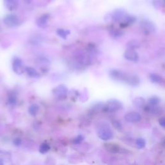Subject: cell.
Masks as SVG:
<instances>
[{"instance_id": "24", "label": "cell", "mask_w": 165, "mask_h": 165, "mask_svg": "<svg viewBox=\"0 0 165 165\" xmlns=\"http://www.w3.org/2000/svg\"><path fill=\"white\" fill-rule=\"evenodd\" d=\"M39 110V106L38 104H32L30 106L29 109H28V112L32 116H35V115H37L38 111Z\"/></svg>"}, {"instance_id": "20", "label": "cell", "mask_w": 165, "mask_h": 165, "mask_svg": "<svg viewBox=\"0 0 165 165\" xmlns=\"http://www.w3.org/2000/svg\"><path fill=\"white\" fill-rule=\"evenodd\" d=\"M109 34L112 38L118 39L123 36L124 32L120 29H118V28H112L109 31Z\"/></svg>"}, {"instance_id": "8", "label": "cell", "mask_w": 165, "mask_h": 165, "mask_svg": "<svg viewBox=\"0 0 165 165\" xmlns=\"http://www.w3.org/2000/svg\"><path fill=\"white\" fill-rule=\"evenodd\" d=\"M127 15L128 14L124 9H117L111 15V20L115 23H121Z\"/></svg>"}, {"instance_id": "1", "label": "cell", "mask_w": 165, "mask_h": 165, "mask_svg": "<svg viewBox=\"0 0 165 165\" xmlns=\"http://www.w3.org/2000/svg\"><path fill=\"white\" fill-rule=\"evenodd\" d=\"M130 74L118 69H112L109 71V76L112 80L126 83Z\"/></svg>"}, {"instance_id": "16", "label": "cell", "mask_w": 165, "mask_h": 165, "mask_svg": "<svg viewBox=\"0 0 165 165\" xmlns=\"http://www.w3.org/2000/svg\"><path fill=\"white\" fill-rule=\"evenodd\" d=\"M48 18L49 16L48 14H45V15H43L39 18H38L36 21H35V23H36L38 27L41 28H45L48 25Z\"/></svg>"}, {"instance_id": "11", "label": "cell", "mask_w": 165, "mask_h": 165, "mask_svg": "<svg viewBox=\"0 0 165 165\" xmlns=\"http://www.w3.org/2000/svg\"><path fill=\"white\" fill-rule=\"evenodd\" d=\"M124 57L126 60L132 62H138L139 59L138 53L135 50L131 49H127L125 52Z\"/></svg>"}, {"instance_id": "34", "label": "cell", "mask_w": 165, "mask_h": 165, "mask_svg": "<svg viewBox=\"0 0 165 165\" xmlns=\"http://www.w3.org/2000/svg\"><path fill=\"white\" fill-rule=\"evenodd\" d=\"M0 165H4L3 163V161L2 160H0Z\"/></svg>"}, {"instance_id": "19", "label": "cell", "mask_w": 165, "mask_h": 165, "mask_svg": "<svg viewBox=\"0 0 165 165\" xmlns=\"http://www.w3.org/2000/svg\"><path fill=\"white\" fill-rule=\"evenodd\" d=\"M133 104L138 109H144V107L146 106L145 100L142 97H137L134 98L133 100Z\"/></svg>"}, {"instance_id": "6", "label": "cell", "mask_w": 165, "mask_h": 165, "mask_svg": "<svg viewBox=\"0 0 165 165\" xmlns=\"http://www.w3.org/2000/svg\"><path fill=\"white\" fill-rule=\"evenodd\" d=\"M3 23L6 27L13 28L20 24V20L15 14H9L3 19Z\"/></svg>"}, {"instance_id": "27", "label": "cell", "mask_w": 165, "mask_h": 165, "mask_svg": "<svg viewBox=\"0 0 165 165\" xmlns=\"http://www.w3.org/2000/svg\"><path fill=\"white\" fill-rule=\"evenodd\" d=\"M8 103L10 105H15L17 103V96L15 93L12 92L8 97Z\"/></svg>"}, {"instance_id": "4", "label": "cell", "mask_w": 165, "mask_h": 165, "mask_svg": "<svg viewBox=\"0 0 165 165\" xmlns=\"http://www.w3.org/2000/svg\"><path fill=\"white\" fill-rule=\"evenodd\" d=\"M74 58L79 64L83 66H88L92 63V59L90 55L83 51H80L76 52Z\"/></svg>"}, {"instance_id": "15", "label": "cell", "mask_w": 165, "mask_h": 165, "mask_svg": "<svg viewBox=\"0 0 165 165\" xmlns=\"http://www.w3.org/2000/svg\"><path fill=\"white\" fill-rule=\"evenodd\" d=\"M144 110L149 113H151L153 115H159L162 112V110L159 106H150L149 105H146L144 107Z\"/></svg>"}, {"instance_id": "26", "label": "cell", "mask_w": 165, "mask_h": 165, "mask_svg": "<svg viewBox=\"0 0 165 165\" xmlns=\"http://www.w3.org/2000/svg\"><path fill=\"white\" fill-rule=\"evenodd\" d=\"M70 32L68 30L62 29V28H59L57 30V34L60 37L63 38V39H66L68 35L70 34Z\"/></svg>"}, {"instance_id": "18", "label": "cell", "mask_w": 165, "mask_h": 165, "mask_svg": "<svg viewBox=\"0 0 165 165\" xmlns=\"http://www.w3.org/2000/svg\"><path fill=\"white\" fill-rule=\"evenodd\" d=\"M149 79L150 81L155 84H162L164 81V80L162 76L155 73L150 74L149 76Z\"/></svg>"}, {"instance_id": "12", "label": "cell", "mask_w": 165, "mask_h": 165, "mask_svg": "<svg viewBox=\"0 0 165 165\" xmlns=\"http://www.w3.org/2000/svg\"><path fill=\"white\" fill-rule=\"evenodd\" d=\"M105 148L107 151L112 154H119L123 151V149L119 145L114 143H106L105 145Z\"/></svg>"}, {"instance_id": "3", "label": "cell", "mask_w": 165, "mask_h": 165, "mask_svg": "<svg viewBox=\"0 0 165 165\" xmlns=\"http://www.w3.org/2000/svg\"><path fill=\"white\" fill-rule=\"evenodd\" d=\"M99 138L103 141H109L113 138V133L110 126L104 124L99 127L97 131Z\"/></svg>"}, {"instance_id": "10", "label": "cell", "mask_w": 165, "mask_h": 165, "mask_svg": "<svg viewBox=\"0 0 165 165\" xmlns=\"http://www.w3.org/2000/svg\"><path fill=\"white\" fill-rule=\"evenodd\" d=\"M53 92L54 96L58 99H64L67 96L68 89L66 86L63 85H61L57 86L54 90Z\"/></svg>"}, {"instance_id": "28", "label": "cell", "mask_w": 165, "mask_h": 165, "mask_svg": "<svg viewBox=\"0 0 165 165\" xmlns=\"http://www.w3.org/2000/svg\"><path fill=\"white\" fill-rule=\"evenodd\" d=\"M49 150L50 146L48 145V144H47V143H42L39 147V150L41 154H45L49 151Z\"/></svg>"}, {"instance_id": "35", "label": "cell", "mask_w": 165, "mask_h": 165, "mask_svg": "<svg viewBox=\"0 0 165 165\" xmlns=\"http://www.w3.org/2000/svg\"><path fill=\"white\" fill-rule=\"evenodd\" d=\"M163 3H164V5H165V0H163Z\"/></svg>"}, {"instance_id": "7", "label": "cell", "mask_w": 165, "mask_h": 165, "mask_svg": "<svg viewBox=\"0 0 165 165\" xmlns=\"http://www.w3.org/2000/svg\"><path fill=\"white\" fill-rule=\"evenodd\" d=\"M125 120L129 123H138L142 119L141 115L137 112H130L126 113L124 116Z\"/></svg>"}, {"instance_id": "13", "label": "cell", "mask_w": 165, "mask_h": 165, "mask_svg": "<svg viewBox=\"0 0 165 165\" xmlns=\"http://www.w3.org/2000/svg\"><path fill=\"white\" fill-rule=\"evenodd\" d=\"M136 20H137V18H136L135 16L128 14V15L125 17V18L120 23V27L122 28L130 27L132 25H133L134 23H135Z\"/></svg>"}, {"instance_id": "25", "label": "cell", "mask_w": 165, "mask_h": 165, "mask_svg": "<svg viewBox=\"0 0 165 165\" xmlns=\"http://www.w3.org/2000/svg\"><path fill=\"white\" fill-rule=\"evenodd\" d=\"M161 102V99L159 97L157 96H152L148 99V104L150 106H159V103Z\"/></svg>"}, {"instance_id": "22", "label": "cell", "mask_w": 165, "mask_h": 165, "mask_svg": "<svg viewBox=\"0 0 165 165\" xmlns=\"http://www.w3.org/2000/svg\"><path fill=\"white\" fill-rule=\"evenodd\" d=\"M25 71L28 76L31 77L38 78L39 77V74L38 72V71L31 67H27L25 68Z\"/></svg>"}, {"instance_id": "21", "label": "cell", "mask_w": 165, "mask_h": 165, "mask_svg": "<svg viewBox=\"0 0 165 165\" xmlns=\"http://www.w3.org/2000/svg\"><path fill=\"white\" fill-rule=\"evenodd\" d=\"M141 43L138 40L132 39L127 42L126 43V48L127 49H131V50H135L138 49L140 47Z\"/></svg>"}, {"instance_id": "31", "label": "cell", "mask_w": 165, "mask_h": 165, "mask_svg": "<svg viewBox=\"0 0 165 165\" xmlns=\"http://www.w3.org/2000/svg\"><path fill=\"white\" fill-rule=\"evenodd\" d=\"M159 125L164 129H165V117H161L159 119Z\"/></svg>"}, {"instance_id": "29", "label": "cell", "mask_w": 165, "mask_h": 165, "mask_svg": "<svg viewBox=\"0 0 165 165\" xmlns=\"http://www.w3.org/2000/svg\"><path fill=\"white\" fill-rule=\"evenodd\" d=\"M112 124L113 126V127L118 130H121L122 128H123V126H122V125L120 123V121H119L117 119L112 120Z\"/></svg>"}, {"instance_id": "9", "label": "cell", "mask_w": 165, "mask_h": 165, "mask_svg": "<svg viewBox=\"0 0 165 165\" xmlns=\"http://www.w3.org/2000/svg\"><path fill=\"white\" fill-rule=\"evenodd\" d=\"M12 70H14V72L17 74L18 75H21L23 74L24 70H25V68H24L23 62L18 57H14L13 61H12Z\"/></svg>"}, {"instance_id": "17", "label": "cell", "mask_w": 165, "mask_h": 165, "mask_svg": "<svg viewBox=\"0 0 165 165\" xmlns=\"http://www.w3.org/2000/svg\"><path fill=\"white\" fill-rule=\"evenodd\" d=\"M4 5L7 9L14 10L17 9L18 1V0H4Z\"/></svg>"}, {"instance_id": "33", "label": "cell", "mask_w": 165, "mask_h": 165, "mask_svg": "<svg viewBox=\"0 0 165 165\" xmlns=\"http://www.w3.org/2000/svg\"><path fill=\"white\" fill-rule=\"evenodd\" d=\"M23 1L26 4H31L32 0H23Z\"/></svg>"}, {"instance_id": "14", "label": "cell", "mask_w": 165, "mask_h": 165, "mask_svg": "<svg viewBox=\"0 0 165 165\" xmlns=\"http://www.w3.org/2000/svg\"><path fill=\"white\" fill-rule=\"evenodd\" d=\"M126 84L133 87H138L140 84V78L137 75L130 74Z\"/></svg>"}, {"instance_id": "23", "label": "cell", "mask_w": 165, "mask_h": 165, "mask_svg": "<svg viewBox=\"0 0 165 165\" xmlns=\"http://www.w3.org/2000/svg\"><path fill=\"white\" fill-rule=\"evenodd\" d=\"M135 146L138 149H142L146 146V141L142 138H138L135 140Z\"/></svg>"}, {"instance_id": "30", "label": "cell", "mask_w": 165, "mask_h": 165, "mask_svg": "<svg viewBox=\"0 0 165 165\" xmlns=\"http://www.w3.org/2000/svg\"><path fill=\"white\" fill-rule=\"evenodd\" d=\"M84 139V137L82 135H79L74 139V143L76 145H78L81 143Z\"/></svg>"}, {"instance_id": "5", "label": "cell", "mask_w": 165, "mask_h": 165, "mask_svg": "<svg viewBox=\"0 0 165 165\" xmlns=\"http://www.w3.org/2000/svg\"><path fill=\"white\" fill-rule=\"evenodd\" d=\"M139 27L142 33L146 35L151 34L156 30L154 23L148 19H142L139 23Z\"/></svg>"}, {"instance_id": "32", "label": "cell", "mask_w": 165, "mask_h": 165, "mask_svg": "<svg viewBox=\"0 0 165 165\" xmlns=\"http://www.w3.org/2000/svg\"><path fill=\"white\" fill-rule=\"evenodd\" d=\"M13 143L15 146H19L21 144V139L20 138H15L13 140Z\"/></svg>"}, {"instance_id": "2", "label": "cell", "mask_w": 165, "mask_h": 165, "mask_svg": "<svg viewBox=\"0 0 165 165\" xmlns=\"http://www.w3.org/2000/svg\"><path fill=\"white\" fill-rule=\"evenodd\" d=\"M123 105L121 102L117 99H110L103 106V110L108 113H114L123 109Z\"/></svg>"}]
</instances>
